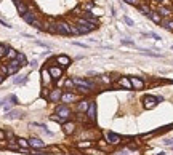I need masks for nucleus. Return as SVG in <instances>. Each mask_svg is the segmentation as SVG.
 Returning a JSON list of instances; mask_svg holds the SVG:
<instances>
[{
	"mask_svg": "<svg viewBox=\"0 0 173 155\" xmlns=\"http://www.w3.org/2000/svg\"><path fill=\"white\" fill-rule=\"evenodd\" d=\"M72 82H74V85L75 86H85V88H88V90H96V83L95 82H92L90 78H72Z\"/></svg>",
	"mask_w": 173,
	"mask_h": 155,
	"instance_id": "obj_1",
	"label": "nucleus"
},
{
	"mask_svg": "<svg viewBox=\"0 0 173 155\" xmlns=\"http://www.w3.org/2000/svg\"><path fill=\"white\" fill-rule=\"evenodd\" d=\"M56 115H58V117H61V119H63V122L66 123V120L71 117V109H69L66 104H61V106L56 107Z\"/></svg>",
	"mask_w": 173,
	"mask_h": 155,
	"instance_id": "obj_2",
	"label": "nucleus"
},
{
	"mask_svg": "<svg viewBox=\"0 0 173 155\" xmlns=\"http://www.w3.org/2000/svg\"><path fill=\"white\" fill-rule=\"evenodd\" d=\"M56 30H58V34H63V35H72V32H71V26H69L67 23H64V21L56 23Z\"/></svg>",
	"mask_w": 173,
	"mask_h": 155,
	"instance_id": "obj_3",
	"label": "nucleus"
},
{
	"mask_svg": "<svg viewBox=\"0 0 173 155\" xmlns=\"http://www.w3.org/2000/svg\"><path fill=\"white\" fill-rule=\"evenodd\" d=\"M157 98H154V96H151V94H148V96H144L143 98V106H144V109H154V107L157 106Z\"/></svg>",
	"mask_w": 173,
	"mask_h": 155,
	"instance_id": "obj_4",
	"label": "nucleus"
},
{
	"mask_svg": "<svg viewBox=\"0 0 173 155\" xmlns=\"http://www.w3.org/2000/svg\"><path fill=\"white\" fill-rule=\"evenodd\" d=\"M51 83H53V77L50 75V70L45 67V69H42V85L45 88V86H51Z\"/></svg>",
	"mask_w": 173,
	"mask_h": 155,
	"instance_id": "obj_5",
	"label": "nucleus"
},
{
	"mask_svg": "<svg viewBox=\"0 0 173 155\" xmlns=\"http://www.w3.org/2000/svg\"><path fill=\"white\" fill-rule=\"evenodd\" d=\"M63 93H64V91L59 90V88H55V90H51V91H50V94H48V101H51V102H59Z\"/></svg>",
	"mask_w": 173,
	"mask_h": 155,
	"instance_id": "obj_6",
	"label": "nucleus"
},
{
	"mask_svg": "<svg viewBox=\"0 0 173 155\" xmlns=\"http://www.w3.org/2000/svg\"><path fill=\"white\" fill-rule=\"evenodd\" d=\"M7 67H8V75H15V74L21 69V64H19L18 59H11V61L7 64Z\"/></svg>",
	"mask_w": 173,
	"mask_h": 155,
	"instance_id": "obj_7",
	"label": "nucleus"
},
{
	"mask_svg": "<svg viewBox=\"0 0 173 155\" xmlns=\"http://www.w3.org/2000/svg\"><path fill=\"white\" fill-rule=\"evenodd\" d=\"M77 101V94H74L72 91H64L61 96V102L63 104H69V102H75Z\"/></svg>",
	"mask_w": 173,
	"mask_h": 155,
	"instance_id": "obj_8",
	"label": "nucleus"
},
{
	"mask_svg": "<svg viewBox=\"0 0 173 155\" xmlns=\"http://www.w3.org/2000/svg\"><path fill=\"white\" fill-rule=\"evenodd\" d=\"M55 59H56V64L59 66V67H63V69H66V67H69V66H71V58L66 56V54L56 56Z\"/></svg>",
	"mask_w": 173,
	"mask_h": 155,
	"instance_id": "obj_9",
	"label": "nucleus"
},
{
	"mask_svg": "<svg viewBox=\"0 0 173 155\" xmlns=\"http://www.w3.org/2000/svg\"><path fill=\"white\" fill-rule=\"evenodd\" d=\"M117 86H119V88H124V90H133L130 77H120L117 80Z\"/></svg>",
	"mask_w": 173,
	"mask_h": 155,
	"instance_id": "obj_10",
	"label": "nucleus"
},
{
	"mask_svg": "<svg viewBox=\"0 0 173 155\" xmlns=\"http://www.w3.org/2000/svg\"><path fill=\"white\" fill-rule=\"evenodd\" d=\"M85 114H87V119H88V120L95 122V120H96V102H95V101L90 102V107H88V110H87Z\"/></svg>",
	"mask_w": 173,
	"mask_h": 155,
	"instance_id": "obj_11",
	"label": "nucleus"
},
{
	"mask_svg": "<svg viewBox=\"0 0 173 155\" xmlns=\"http://www.w3.org/2000/svg\"><path fill=\"white\" fill-rule=\"evenodd\" d=\"M106 138H108V142L109 144H114V146H117V144L122 142V136L116 134V133H111V131L106 133Z\"/></svg>",
	"mask_w": 173,
	"mask_h": 155,
	"instance_id": "obj_12",
	"label": "nucleus"
},
{
	"mask_svg": "<svg viewBox=\"0 0 173 155\" xmlns=\"http://www.w3.org/2000/svg\"><path fill=\"white\" fill-rule=\"evenodd\" d=\"M130 82H132V86H133V90H143L144 88V80L140 77H130Z\"/></svg>",
	"mask_w": 173,
	"mask_h": 155,
	"instance_id": "obj_13",
	"label": "nucleus"
},
{
	"mask_svg": "<svg viewBox=\"0 0 173 155\" xmlns=\"http://www.w3.org/2000/svg\"><path fill=\"white\" fill-rule=\"evenodd\" d=\"M47 69L50 70V75L53 77V80H58L63 75V67H59V66H51V67H47Z\"/></svg>",
	"mask_w": 173,
	"mask_h": 155,
	"instance_id": "obj_14",
	"label": "nucleus"
},
{
	"mask_svg": "<svg viewBox=\"0 0 173 155\" xmlns=\"http://www.w3.org/2000/svg\"><path fill=\"white\" fill-rule=\"evenodd\" d=\"M75 23H77V24H80V26H85V27L92 29V30L96 29V24H95V23H92V21H88V19H85V18H77Z\"/></svg>",
	"mask_w": 173,
	"mask_h": 155,
	"instance_id": "obj_15",
	"label": "nucleus"
},
{
	"mask_svg": "<svg viewBox=\"0 0 173 155\" xmlns=\"http://www.w3.org/2000/svg\"><path fill=\"white\" fill-rule=\"evenodd\" d=\"M29 146L34 147V149H43L45 142L42 141V139H39V138H31V139H29Z\"/></svg>",
	"mask_w": 173,
	"mask_h": 155,
	"instance_id": "obj_16",
	"label": "nucleus"
},
{
	"mask_svg": "<svg viewBox=\"0 0 173 155\" xmlns=\"http://www.w3.org/2000/svg\"><path fill=\"white\" fill-rule=\"evenodd\" d=\"M63 128H64V133H66V134H72L74 131H75V125H74L72 122L63 123Z\"/></svg>",
	"mask_w": 173,
	"mask_h": 155,
	"instance_id": "obj_17",
	"label": "nucleus"
},
{
	"mask_svg": "<svg viewBox=\"0 0 173 155\" xmlns=\"http://www.w3.org/2000/svg\"><path fill=\"white\" fill-rule=\"evenodd\" d=\"M90 102H92V101H87V99L80 101L79 104H77V110H79V112H87L88 107H90Z\"/></svg>",
	"mask_w": 173,
	"mask_h": 155,
	"instance_id": "obj_18",
	"label": "nucleus"
},
{
	"mask_svg": "<svg viewBox=\"0 0 173 155\" xmlns=\"http://www.w3.org/2000/svg\"><path fill=\"white\" fill-rule=\"evenodd\" d=\"M23 19L27 23V24H32L34 21L37 19V16H35V13H31V11H27V13H24L23 15Z\"/></svg>",
	"mask_w": 173,
	"mask_h": 155,
	"instance_id": "obj_19",
	"label": "nucleus"
},
{
	"mask_svg": "<svg viewBox=\"0 0 173 155\" xmlns=\"http://www.w3.org/2000/svg\"><path fill=\"white\" fill-rule=\"evenodd\" d=\"M157 13H159L160 16H164V18H170V16H172V10L167 8V7H159Z\"/></svg>",
	"mask_w": 173,
	"mask_h": 155,
	"instance_id": "obj_20",
	"label": "nucleus"
},
{
	"mask_svg": "<svg viewBox=\"0 0 173 155\" xmlns=\"http://www.w3.org/2000/svg\"><path fill=\"white\" fill-rule=\"evenodd\" d=\"M149 18L156 23V24H162V16L159 15V13H156V11H151V15H149Z\"/></svg>",
	"mask_w": 173,
	"mask_h": 155,
	"instance_id": "obj_21",
	"label": "nucleus"
},
{
	"mask_svg": "<svg viewBox=\"0 0 173 155\" xmlns=\"http://www.w3.org/2000/svg\"><path fill=\"white\" fill-rule=\"evenodd\" d=\"M16 8H18V11H19L21 16H23L24 13H27V7H26L24 3H21V2H16Z\"/></svg>",
	"mask_w": 173,
	"mask_h": 155,
	"instance_id": "obj_22",
	"label": "nucleus"
},
{
	"mask_svg": "<svg viewBox=\"0 0 173 155\" xmlns=\"http://www.w3.org/2000/svg\"><path fill=\"white\" fill-rule=\"evenodd\" d=\"M16 59L19 61V64H21V66H26V64H27V58H26V54H24V53H18Z\"/></svg>",
	"mask_w": 173,
	"mask_h": 155,
	"instance_id": "obj_23",
	"label": "nucleus"
},
{
	"mask_svg": "<svg viewBox=\"0 0 173 155\" xmlns=\"http://www.w3.org/2000/svg\"><path fill=\"white\" fill-rule=\"evenodd\" d=\"M64 91H74V82H72V78L66 80V83H64Z\"/></svg>",
	"mask_w": 173,
	"mask_h": 155,
	"instance_id": "obj_24",
	"label": "nucleus"
},
{
	"mask_svg": "<svg viewBox=\"0 0 173 155\" xmlns=\"http://www.w3.org/2000/svg\"><path fill=\"white\" fill-rule=\"evenodd\" d=\"M19 117H21L19 110H10L8 115H7V119H19Z\"/></svg>",
	"mask_w": 173,
	"mask_h": 155,
	"instance_id": "obj_25",
	"label": "nucleus"
},
{
	"mask_svg": "<svg viewBox=\"0 0 173 155\" xmlns=\"http://www.w3.org/2000/svg\"><path fill=\"white\" fill-rule=\"evenodd\" d=\"M16 56H18V51H16V50L8 48V53H7V58H8L10 61H11V59H16Z\"/></svg>",
	"mask_w": 173,
	"mask_h": 155,
	"instance_id": "obj_26",
	"label": "nucleus"
},
{
	"mask_svg": "<svg viewBox=\"0 0 173 155\" xmlns=\"http://www.w3.org/2000/svg\"><path fill=\"white\" fill-rule=\"evenodd\" d=\"M18 146L21 147V149H27L29 147V141H26V139H23V138H18Z\"/></svg>",
	"mask_w": 173,
	"mask_h": 155,
	"instance_id": "obj_27",
	"label": "nucleus"
},
{
	"mask_svg": "<svg viewBox=\"0 0 173 155\" xmlns=\"http://www.w3.org/2000/svg\"><path fill=\"white\" fill-rule=\"evenodd\" d=\"M93 142H90V141H83V142H79L77 144V147L79 149H88V147H92Z\"/></svg>",
	"mask_w": 173,
	"mask_h": 155,
	"instance_id": "obj_28",
	"label": "nucleus"
},
{
	"mask_svg": "<svg viewBox=\"0 0 173 155\" xmlns=\"http://www.w3.org/2000/svg\"><path fill=\"white\" fill-rule=\"evenodd\" d=\"M7 53H8V46L0 43V58H5V56H7Z\"/></svg>",
	"mask_w": 173,
	"mask_h": 155,
	"instance_id": "obj_29",
	"label": "nucleus"
},
{
	"mask_svg": "<svg viewBox=\"0 0 173 155\" xmlns=\"http://www.w3.org/2000/svg\"><path fill=\"white\" fill-rule=\"evenodd\" d=\"M162 26L167 30H173V21H162Z\"/></svg>",
	"mask_w": 173,
	"mask_h": 155,
	"instance_id": "obj_30",
	"label": "nucleus"
},
{
	"mask_svg": "<svg viewBox=\"0 0 173 155\" xmlns=\"http://www.w3.org/2000/svg\"><path fill=\"white\" fill-rule=\"evenodd\" d=\"M138 10H140L141 13H144V15H151V8H149V7H146V5H141V7H138Z\"/></svg>",
	"mask_w": 173,
	"mask_h": 155,
	"instance_id": "obj_31",
	"label": "nucleus"
},
{
	"mask_svg": "<svg viewBox=\"0 0 173 155\" xmlns=\"http://www.w3.org/2000/svg\"><path fill=\"white\" fill-rule=\"evenodd\" d=\"M0 75H3V77H8V67L3 64H0Z\"/></svg>",
	"mask_w": 173,
	"mask_h": 155,
	"instance_id": "obj_32",
	"label": "nucleus"
},
{
	"mask_svg": "<svg viewBox=\"0 0 173 155\" xmlns=\"http://www.w3.org/2000/svg\"><path fill=\"white\" fill-rule=\"evenodd\" d=\"M112 155H132V150H130V147H127V149H124V150H120V152H116V154H112Z\"/></svg>",
	"mask_w": 173,
	"mask_h": 155,
	"instance_id": "obj_33",
	"label": "nucleus"
},
{
	"mask_svg": "<svg viewBox=\"0 0 173 155\" xmlns=\"http://www.w3.org/2000/svg\"><path fill=\"white\" fill-rule=\"evenodd\" d=\"M77 91L80 94H88L92 90H88V88H85V86H77Z\"/></svg>",
	"mask_w": 173,
	"mask_h": 155,
	"instance_id": "obj_34",
	"label": "nucleus"
},
{
	"mask_svg": "<svg viewBox=\"0 0 173 155\" xmlns=\"http://www.w3.org/2000/svg\"><path fill=\"white\" fill-rule=\"evenodd\" d=\"M26 78H27L26 75H24V77H18V78H15V83H16V85H19V83H26V82H27Z\"/></svg>",
	"mask_w": 173,
	"mask_h": 155,
	"instance_id": "obj_35",
	"label": "nucleus"
},
{
	"mask_svg": "<svg viewBox=\"0 0 173 155\" xmlns=\"http://www.w3.org/2000/svg\"><path fill=\"white\" fill-rule=\"evenodd\" d=\"M101 82L103 83H111V78H109L108 75H103V77H101Z\"/></svg>",
	"mask_w": 173,
	"mask_h": 155,
	"instance_id": "obj_36",
	"label": "nucleus"
},
{
	"mask_svg": "<svg viewBox=\"0 0 173 155\" xmlns=\"http://www.w3.org/2000/svg\"><path fill=\"white\" fill-rule=\"evenodd\" d=\"M148 37H152V38H156V40H160V35H157V34H154V32H151V34H146Z\"/></svg>",
	"mask_w": 173,
	"mask_h": 155,
	"instance_id": "obj_37",
	"label": "nucleus"
},
{
	"mask_svg": "<svg viewBox=\"0 0 173 155\" xmlns=\"http://www.w3.org/2000/svg\"><path fill=\"white\" fill-rule=\"evenodd\" d=\"M124 21H125V23H127V24H128V26H135V23H133V21L130 19V18H127V16L124 18Z\"/></svg>",
	"mask_w": 173,
	"mask_h": 155,
	"instance_id": "obj_38",
	"label": "nucleus"
},
{
	"mask_svg": "<svg viewBox=\"0 0 173 155\" xmlns=\"http://www.w3.org/2000/svg\"><path fill=\"white\" fill-rule=\"evenodd\" d=\"M122 43H124V45H132V46H135V43H133L132 40H122Z\"/></svg>",
	"mask_w": 173,
	"mask_h": 155,
	"instance_id": "obj_39",
	"label": "nucleus"
},
{
	"mask_svg": "<svg viewBox=\"0 0 173 155\" xmlns=\"http://www.w3.org/2000/svg\"><path fill=\"white\" fill-rule=\"evenodd\" d=\"M93 8V3H85L83 5V10H92Z\"/></svg>",
	"mask_w": 173,
	"mask_h": 155,
	"instance_id": "obj_40",
	"label": "nucleus"
},
{
	"mask_svg": "<svg viewBox=\"0 0 173 155\" xmlns=\"http://www.w3.org/2000/svg\"><path fill=\"white\" fill-rule=\"evenodd\" d=\"M127 3H130V5H138V0H125Z\"/></svg>",
	"mask_w": 173,
	"mask_h": 155,
	"instance_id": "obj_41",
	"label": "nucleus"
},
{
	"mask_svg": "<svg viewBox=\"0 0 173 155\" xmlns=\"http://www.w3.org/2000/svg\"><path fill=\"white\" fill-rule=\"evenodd\" d=\"M5 136H7V134H5V131H3V130H0V141H3Z\"/></svg>",
	"mask_w": 173,
	"mask_h": 155,
	"instance_id": "obj_42",
	"label": "nucleus"
},
{
	"mask_svg": "<svg viewBox=\"0 0 173 155\" xmlns=\"http://www.w3.org/2000/svg\"><path fill=\"white\" fill-rule=\"evenodd\" d=\"M31 66H32V67H37L39 64H37V61H32V62H31Z\"/></svg>",
	"mask_w": 173,
	"mask_h": 155,
	"instance_id": "obj_43",
	"label": "nucleus"
},
{
	"mask_svg": "<svg viewBox=\"0 0 173 155\" xmlns=\"http://www.w3.org/2000/svg\"><path fill=\"white\" fill-rule=\"evenodd\" d=\"M3 80H5V77H3V75H0V85L3 83Z\"/></svg>",
	"mask_w": 173,
	"mask_h": 155,
	"instance_id": "obj_44",
	"label": "nucleus"
},
{
	"mask_svg": "<svg viewBox=\"0 0 173 155\" xmlns=\"http://www.w3.org/2000/svg\"><path fill=\"white\" fill-rule=\"evenodd\" d=\"M157 2H164V3H167V2H168V0H157Z\"/></svg>",
	"mask_w": 173,
	"mask_h": 155,
	"instance_id": "obj_45",
	"label": "nucleus"
},
{
	"mask_svg": "<svg viewBox=\"0 0 173 155\" xmlns=\"http://www.w3.org/2000/svg\"><path fill=\"white\" fill-rule=\"evenodd\" d=\"M16 2H21V0H15V3H16Z\"/></svg>",
	"mask_w": 173,
	"mask_h": 155,
	"instance_id": "obj_46",
	"label": "nucleus"
},
{
	"mask_svg": "<svg viewBox=\"0 0 173 155\" xmlns=\"http://www.w3.org/2000/svg\"><path fill=\"white\" fill-rule=\"evenodd\" d=\"M170 128H173V125H170Z\"/></svg>",
	"mask_w": 173,
	"mask_h": 155,
	"instance_id": "obj_47",
	"label": "nucleus"
},
{
	"mask_svg": "<svg viewBox=\"0 0 173 155\" xmlns=\"http://www.w3.org/2000/svg\"><path fill=\"white\" fill-rule=\"evenodd\" d=\"M172 50H173V45H172Z\"/></svg>",
	"mask_w": 173,
	"mask_h": 155,
	"instance_id": "obj_48",
	"label": "nucleus"
}]
</instances>
